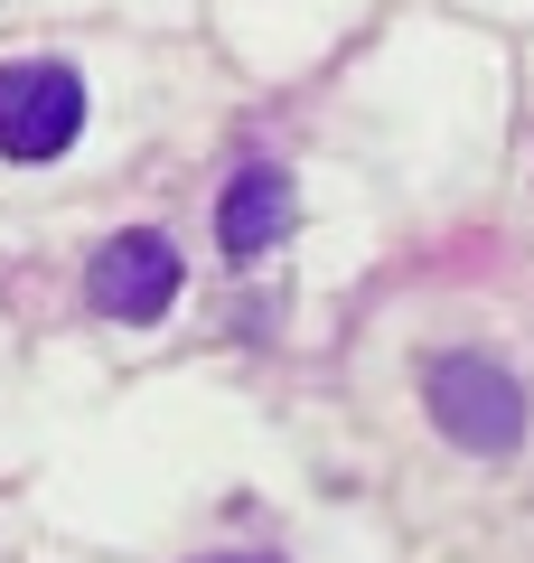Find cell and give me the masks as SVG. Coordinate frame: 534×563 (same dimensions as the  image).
I'll use <instances>...</instances> for the list:
<instances>
[{
	"instance_id": "1",
	"label": "cell",
	"mask_w": 534,
	"mask_h": 563,
	"mask_svg": "<svg viewBox=\"0 0 534 563\" xmlns=\"http://www.w3.org/2000/svg\"><path fill=\"white\" fill-rule=\"evenodd\" d=\"M422 395H432V422L459 451H515L525 422H534L525 385H515L497 357H432L422 366Z\"/></svg>"
},
{
	"instance_id": "2",
	"label": "cell",
	"mask_w": 534,
	"mask_h": 563,
	"mask_svg": "<svg viewBox=\"0 0 534 563\" xmlns=\"http://www.w3.org/2000/svg\"><path fill=\"white\" fill-rule=\"evenodd\" d=\"M85 132V85L76 66H0V161H57Z\"/></svg>"
},
{
	"instance_id": "3",
	"label": "cell",
	"mask_w": 534,
	"mask_h": 563,
	"mask_svg": "<svg viewBox=\"0 0 534 563\" xmlns=\"http://www.w3.org/2000/svg\"><path fill=\"white\" fill-rule=\"evenodd\" d=\"M85 291H94L103 320H132L151 329L159 310L178 301V244L151 235V225H122V235L94 244V263H85Z\"/></svg>"
},
{
	"instance_id": "4",
	"label": "cell",
	"mask_w": 534,
	"mask_h": 563,
	"mask_svg": "<svg viewBox=\"0 0 534 563\" xmlns=\"http://www.w3.org/2000/svg\"><path fill=\"white\" fill-rule=\"evenodd\" d=\"M291 217H300L291 179H281L272 161H254V169H235V179H225L216 244H225V254H263V244H281V235H291Z\"/></svg>"
},
{
	"instance_id": "5",
	"label": "cell",
	"mask_w": 534,
	"mask_h": 563,
	"mask_svg": "<svg viewBox=\"0 0 534 563\" xmlns=\"http://www.w3.org/2000/svg\"><path fill=\"white\" fill-rule=\"evenodd\" d=\"M207 563H272V554H207Z\"/></svg>"
}]
</instances>
